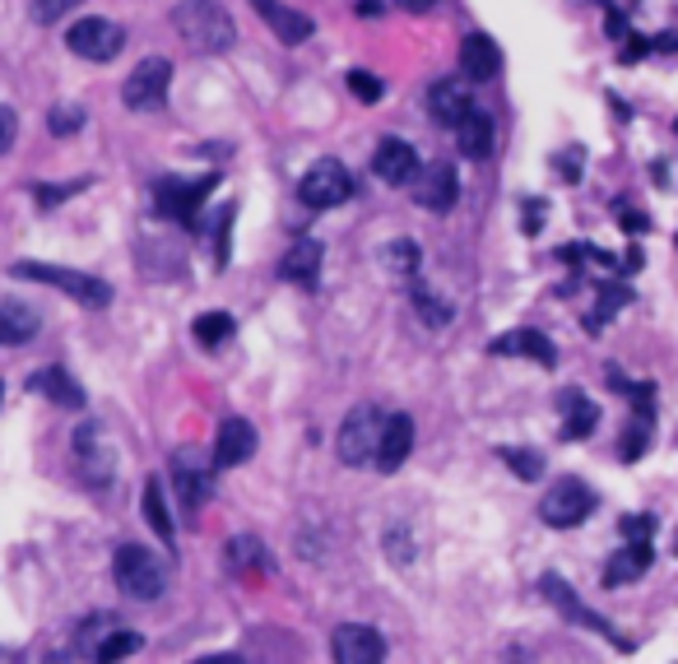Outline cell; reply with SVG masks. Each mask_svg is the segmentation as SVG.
Masks as SVG:
<instances>
[{"label": "cell", "mask_w": 678, "mask_h": 664, "mask_svg": "<svg viewBox=\"0 0 678 664\" xmlns=\"http://www.w3.org/2000/svg\"><path fill=\"white\" fill-rule=\"evenodd\" d=\"M172 28L182 33V38L196 47V51H229L237 28H233V14L219 5V0H182L177 10H172Z\"/></svg>", "instance_id": "obj_1"}, {"label": "cell", "mask_w": 678, "mask_h": 664, "mask_svg": "<svg viewBox=\"0 0 678 664\" xmlns=\"http://www.w3.org/2000/svg\"><path fill=\"white\" fill-rule=\"evenodd\" d=\"M112 576H116V586L126 590L131 600H159L168 590L163 557L153 549H145V544H121L112 553Z\"/></svg>", "instance_id": "obj_2"}, {"label": "cell", "mask_w": 678, "mask_h": 664, "mask_svg": "<svg viewBox=\"0 0 678 664\" xmlns=\"http://www.w3.org/2000/svg\"><path fill=\"white\" fill-rule=\"evenodd\" d=\"M14 279H33V284H51L61 288L65 298H75L79 307H108L112 303V284L98 274H84V270H65V266H42V260H20L14 266Z\"/></svg>", "instance_id": "obj_3"}, {"label": "cell", "mask_w": 678, "mask_h": 664, "mask_svg": "<svg viewBox=\"0 0 678 664\" xmlns=\"http://www.w3.org/2000/svg\"><path fill=\"white\" fill-rule=\"evenodd\" d=\"M381 428H386V414L377 405H358L349 418L340 423V436H335V451L344 465H377V446H381Z\"/></svg>", "instance_id": "obj_4"}, {"label": "cell", "mask_w": 678, "mask_h": 664, "mask_svg": "<svg viewBox=\"0 0 678 664\" xmlns=\"http://www.w3.org/2000/svg\"><path fill=\"white\" fill-rule=\"evenodd\" d=\"M75 469L89 488H108L116 479V446L108 442V428L84 418L75 428Z\"/></svg>", "instance_id": "obj_5"}, {"label": "cell", "mask_w": 678, "mask_h": 664, "mask_svg": "<svg viewBox=\"0 0 678 664\" xmlns=\"http://www.w3.org/2000/svg\"><path fill=\"white\" fill-rule=\"evenodd\" d=\"M214 469H219V460H205V451H196V446H182L177 456H172V483H177V502L186 516H196L200 506L214 497Z\"/></svg>", "instance_id": "obj_6"}, {"label": "cell", "mask_w": 678, "mask_h": 664, "mask_svg": "<svg viewBox=\"0 0 678 664\" xmlns=\"http://www.w3.org/2000/svg\"><path fill=\"white\" fill-rule=\"evenodd\" d=\"M298 196H303L307 209H335V205H344L354 196V177H349V168H344L340 159H317L303 172Z\"/></svg>", "instance_id": "obj_7"}, {"label": "cell", "mask_w": 678, "mask_h": 664, "mask_svg": "<svg viewBox=\"0 0 678 664\" xmlns=\"http://www.w3.org/2000/svg\"><path fill=\"white\" fill-rule=\"evenodd\" d=\"M168 84H172V65L163 57H145L126 75V84H121V102L131 112H153L168 102Z\"/></svg>", "instance_id": "obj_8"}, {"label": "cell", "mask_w": 678, "mask_h": 664, "mask_svg": "<svg viewBox=\"0 0 678 664\" xmlns=\"http://www.w3.org/2000/svg\"><path fill=\"white\" fill-rule=\"evenodd\" d=\"M595 512V493L581 483V479H563V483H553L544 502H539V516H544V526L553 530H571V526H581V520Z\"/></svg>", "instance_id": "obj_9"}, {"label": "cell", "mask_w": 678, "mask_h": 664, "mask_svg": "<svg viewBox=\"0 0 678 664\" xmlns=\"http://www.w3.org/2000/svg\"><path fill=\"white\" fill-rule=\"evenodd\" d=\"M214 186H219V172H200V177H163L159 190H153V205H159V214L190 223V214L205 205V196H210Z\"/></svg>", "instance_id": "obj_10"}, {"label": "cell", "mask_w": 678, "mask_h": 664, "mask_svg": "<svg viewBox=\"0 0 678 664\" xmlns=\"http://www.w3.org/2000/svg\"><path fill=\"white\" fill-rule=\"evenodd\" d=\"M65 47L75 51V57L84 61H116L121 47H126V28L112 24V20H79L71 24V33H65Z\"/></svg>", "instance_id": "obj_11"}, {"label": "cell", "mask_w": 678, "mask_h": 664, "mask_svg": "<svg viewBox=\"0 0 678 664\" xmlns=\"http://www.w3.org/2000/svg\"><path fill=\"white\" fill-rule=\"evenodd\" d=\"M409 186H414V205L432 209V214H446V209H456V200H460V177H456V168L451 163L419 168Z\"/></svg>", "instance_id": "obj_12"}, {"label": "cell", "mask_w": 678, "mask_h": 664, "mask_svg": "<svg viewBox=\"0 0 678 664\" xmlns=\"http://www.w3.org/2000/svg\"><path fill=\"white\" fill-rule=\"evenodd\" d=\"M330 655L340 664H377L386 660V637L368 623H340L335 637H330Z\"/></svg>", "instance_id": "obj_13"}, {"label": "cell", "mask_w": 678, "mask_h": 664, "mask_svg": "<svg viewBox=\"0 0 678 664\" xmlns=\"http://www.w3.org/2000/svg\"><path fill=\"white\" fill-rule=\"evenodd\" d=\"M423 168V159H419V149L409 145V139H395V135H386L377 145V153H372V172L386 186H409L414 182V172Z\"/></svg>", "instance_id": "obj_14"}, {"label": "cell", "mask_w": 678, "mask_h": 664, "mask_svg": "<svg viewBox=\"0 0 678 664\" xmlns=\"http://www.w3.org/2000/svg\"><path fill=\"white\" fill-rule=\"evenodd\" d=\"M256 456V428L247 423L242 414H229L219 423V436H214V460L219 469H237Z\"/></svg>", "instance_id": "obj_15"}, {"label": "cell", "mask_w": 678, "mask_h": 664, "mask_svg": "<svg viewBox=\"0 0 678 664\" xmlns=\"http://www.w3.org/2000/svg\"><path fill=\"white\" fill-rule=\"evenodd\" d=\"M251 10L274 28V38L288 42V47H303V42L311 38V33H317V24H311L303 10L284 5V0H251Z\"/></svg>", "instance_id": "obj_16"}, {"label": "cell", "mask_w": 678, "mask_h": 664, "mask_svg": "<svg viewBox=\"0 0 678 664\" xmlns=\"http://www.w3.org/2000/svg\"><path fill=\"white\" fill-rule=\"evenodd\" d=\"M451 131H456V149L465 153V159L483 163V159L493 153V135H497V131H493V116L483 112V108H469Z\"/></svg>", "instance_id": "obj_17"}, {"label": "cell", "mask_w": 678, "mask_h": 664, "mask_svg": "<svg viewBox=\"0 0 678 664\" xmlns=\"http://www.w3.org/2000/svg\"><path fill=\"white\" fill-rule=\"evenodd\" d=\"M414 451V418L409 414H386V428H381V446H377V469H399L405 456Z\"/></svg>", "instance_id": "obj_18"}, {"label": "cell", "mask_w": 678, "mask_h": 664, "mask_svg": "<svg viewBox=\"0 0 678 664\" xmlns=\"http://www.w3.org/2000/svg\"><path fill=\"white\" fill-rule=\"evenodd\" d=\"M502 70V51L489 33H469L460 42V75L465 79H493Z\"/></svg>", "instance_id": "obj_19"}, {"label": "cell", "mask_w": 678, "mask_h": 664, "mask_svg": "<svg viewBox=\"0 0 678 664\" xmlns=\"http://www.w3.org/2000/svg\"><path fill=\"white\" fill-rule=\"evenodd\" d=\"M280 274L288 279V284L311 288V284H317V274H321V242H317V237H298V242H293V247L284 251Z\"/></svg>", "instance_id": "obj_20"}, {"label": "cell", "mask_w": 678, "mask_h": 664, "mask_svg": "<svg viewBox=\"0 0 678 664\" xmlns=\"http://www.w3.org/2000/svg\"><path fill=\"white\" fill-rule=\"evenodd\" d=\"M223 563L233 571H256V576H270L274 571V553L260 544L256 534H233L229 549H223Z\"/></svg>", "instance_id": "obj_21"}, {"label": "cell", "mask_w": 678, "mask_h": 664, "mask_svg": "<svg viewBox=\"0 0 678 664\" xmlns=\"http://www.w3.org/2000/svg\"><path fill=\"white\" fill-rule=\"evenodd\" d=\"M38 330H42V317L28 303H0V344L5 348L28 344Z\"/></svg>", "instance_id": "obj_22"}, {"label": "cell", "mask_w": 678, "mask_h": 664, "mask_svg": "<svg viewBox=\"0 0 678 664\" xmlns=\"http://www.w3.org/2000/svg\"><path fill=\"white\" fill-rule=\"evenodd\" d=\"M544 595H553V600H558V608H563V614H571V618H577V623H585V627H595V632H604L608 641H618L622 651H628V645H632V641H622V637H618L614 627H608L600 614H590V608H581V600L571 595V586H567V581H558V576H544Z\"/></svg>", "instance_id": "obj_23"}, {"label": "cell", "mask_w": 678, "mask_h": 664, "mask_svg": "<svg viewBox=\"0 0 678 664\" xmlns=\"http://www.w3.org/2000/svg\"><path fill=\"white\" fill-rule=\"evenodd\" d=\"M493 354H526L534 358L539 367H553L558 362V348H553V340L544 335V330H511V335H502L493 344Z\"/></svg>", "instance_id": "obj_24"}, {"label": "cell", "mask_w": 678, "mask_h": 664, "mask_svg": "<svg viewBox=\"0 0 678 664\" xmlns=\"http://www.w3.org/2000/svg\"><path fill=\"white\" fill-rule=\"evenodd\" d=\"M33 391L47 395L51 405H61V409H84V391L65 367H42V372L33 377Z\"/></svg>", "instance_id": "obj_25"}, {"label": "cell", "mask_w": 678, "mask_h": 664, "mask_svg": "<svg viewBox=\"0 0 678 664\" xmlns=\"http://www.w3.org/2000/svg\"><path fill=\"white\" fill-rule=\"evenodd\" d=\"M651 567V539H628V549H618L614 557H608V571H604V586H628L637 581L641 571Z\"/></svg>", "instance_id": "obj_26"}, {"label": "cell", "mask_w": 678, "mask_h": 664, "mask_svg": "<svg viewBox=\"0 0 678 664\" xmlns=\"http://www.w3.org/2000/svg\"><path fill=\"white\" fill-rule=\"evenodd\" d=\"M474 108V102H469V89L465 84H451V79H437L428 89V112L442 121V126H456V121Z\"/></svg>", "instance_id": "obj_27"}, {"label": "cell", "mask_w": 678, "mask_h": 664, "mask_svg": "<svg viewBox=\"0 0 678 664\" xmlns=\"http://www.w3.org/2000/svg\"><path fill=\"white\" fill-rule=\"evenodd\" d=\"M558 409H563V436H571V442L590 436V432H595V423H600V409L590 405V399H585L581 391H563Z\"/></svg>", "instance_id": "obj_28"}, {"label": "cell", "mask_w": 678, "mask_h": 664, "mask_svg": "<svg viewBox=\"0 0 678 664\" xmlns=\"http://www.w3.org/2000/svg\"><path fill=\"white\" fill-rule=\"evenodd\" d=\"M409 293H414V307H419V317L428 321V325H446L451 317H456V307H451L446 298H437L419 274H414V284H409Z\"/></svg>", "instance_id": "obj_29"}, {"label": "cell", "mask_w": 678, "mask_h": 664, "mask_svg": "<svg viewBox=\"0 0 678 664\" xmlns=\"http://www.w3.org/2000/svg\"><path fill=\"white\" fill-rule=\"evenodd\" d=\"M190 330H196V340L205 344V348H219V344H229L233 340V317H229V311H205V317H196V325H190Z\"/></svg>", "instance_id": "obj_30"}, {"label": "cell", "mask_w": 678, "mask_h": 664, "mask_svg": "<svg viewBox=\"0 0 678 664\" xmlns=\"http://www.w3.org/2000/svg\"><path fill=\"white\" fill-rule=\"evenodd\" d=\"M145 516H149V526L159 530L163 544H172V516H168V502H163V483L159 479L145 483Z\"/></svg>", "instance_id": "obj_31"}, {"label": "cell", "mask_w": 678, "mask_h": 664, "mask_svg": "<svg viewBox=\"0 0 678 664\" xmlns=\"http://www.w3.org/2000/svg\"><path fill=\"white\" fill-rule=\"evenodd\" d=\"M381 260H386V266L395 270V274H419V260H423V251L414 247V242H391L386 251H381Z\"/></svg>", "instance_id": "obj_32"}, {"label": "cell", "mask_w": 678, "mask_h": 664, "mask_svg": "<svg viewBox=\"0 0 678 664\" xmlns=\"http://www.w3.org/2000/svg\"><path fill=\"white\" fill-rule=\"evenodd\" d=\"M646 442H651V414L646 409H641L637 414V423H628V432H622V460H637L641 456V451H646Z\"/></svg>", "instance_id": "obj_33"}, {"label": "cell", "mask_w": 678, "mask_h": 664, "mask_svg": "<svg viewBox=\"0 0 678 664\" xmlns=\"http://www.w3.org/2000/svg\"><path fill=\"white\" fill-rule=\"evenodd\" d=\"M47 131L51 135H75V131H84V108H75V102H61V108H51V116H47Z\"/></svg>", "instance_id": "obj_34"}, {"label": "cell", "mask_w": 678, "mask_h": 664, "mask_svg": "<svg viewBox=\"0 0 678 664\" xmlns=\"http://www.w3.org/2000/svg\"><path fill=\"white\" fill-rule=\"evenodd\" d=\"M145 645L140 632H112V637H102L98 645V660H121V655H135Z\"/></svg>", "instance_id": "obj_35"}, {"label": "cell", "mask_w": 678, "mask_h": 664, "mask_svg": "<svg viewBox=\"0 0 678 664\" xmlns=\"http://www.w3.org/2000/svg\"><path fill=\"white\" fill-rule=\"evenodd\" d=\"M502 460H507V469L516 479H539V475H544V460H539L534 451H502Z\"/></svg>", "instance_id": "obj_36"}, {"label": "cell", "mask_w": 678, "mask_h": 664, "mask_svg": "<svg viewBox=\"0 0 678 664\" xmlns=\"http://www.w3.org/2000/svg\"><path fill=\"white\" fill-rule=\"evenodd\" d=\"M84 0H33V20L38 24H61L71 10H79Z\"/></svg>", "instance_id": "obj_37"}, {"label": "cell", "mask_w": 678, "mask_h": 664, "mask_svg": "<svg viewBox=\"0 0 678 664\" xmlns=\"http://www.w3.org/2000/svg\"><path fill=\"white\" fill-rule=\"evenodd\" d=\"M349 89H354V98L358 102H381V79L377 75H368V70H349Z\"/></svg>", "instance_id": "obj_38"}, {"label": "cell", "mask_w": 678, "mask_h": 664, "mask_svg": "<svg viewBox=\"0 0 678 664\" xmlns=\"http://www.w3.org/2000/svg\"><path fill=\"white\" fill-rule=\"evenodd\" d=\"M14 135H20V116H14V108H5V102H0V153L14 145Z\"/></svg>", "instance_id": "obj_39"}, {"label": "cell", "mask_w": 678, "mask_h": 664, "mask_svg": "<svg viewBox=\"0 0 678 664\" xmlns=\"http://www.w3.org/2000/svg\"><path fill=\"white\" fill-rule=\"evenodd\" d=\"M651 530H655V516H622V534L632 539H651Z\"/></svg>", "instance_id": "obj_40"}, {"label": "cell", "mask_w": 678, "mask_h": 664, "mask_svg": "<svg viewBox=\"0 0 678 664\" xmlns=\"http://www.w3.org/2000/svg\"><path fill=\"white\" fill-rule=\"evenodd\" d=\"M79 186H89V182H71V186H38V205L42 209H51V205H61L71 190H79Z\"/></svg>", "instance_id": "obj_41"}, {"label": "cell", "mask_w": 678, "mask_h": 664, "mask_svg": "<svg viewBox=\"0 0 678 664\" xmlns=\"http://www.w3.org/2000/svg\"><path fill=\"white\" fill-rule=\"evenodd\" d=\"M618 214H622V229H628V233L646 229V214H632V209H618Z\"/></svg>", "instance_id": "obj_42"}, {"label": "cell", "mask_w": 678, "mask_h": 664, "mask_svg": "<svg viewBox=\"0 0 678 664\" xmlns=\"http://www.w3.org/2000/svg\"><path fill=\"white\" fill-rule=\"evenodd\" d=\"M395 5H399V10H414V14H423V10L437 5V0H395Z\"/></svg>", "instance_id": "obj_43"}, {"label": "cell", "mask_w": 678, "mask_h": 664, "mask_svg": "<svg viewBox=\"0 0 678 664\" xmlns=\"http://www.w3.org/2000/svg\"><path fill=\"white\" fill-rule=\"evenodd\" d=\"M655 47H659V51H678V33H659Z\"/></svg>", "instance_id": "obj_44"}, {"label": "cell", "mask_w": 678, "mask_h": 664, "mask_svg": "<svg viewBox=\"0 0 678 664\" xmlns=\"http://www.w3.org/2000/svg\"><path fill=\"white\" fill-rule=\"evenodd\" d=\"M674 126H678V121H674Z\"/></svg>", "instance_id": "obj_45"}]
</instances>
